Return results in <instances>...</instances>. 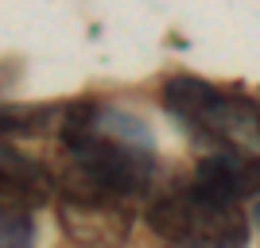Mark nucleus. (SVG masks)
I'll use <instances>...</instances> for the list:
<instances>
[{
  "label": "nucleus",
  "instance_id": "f257e3e1",
  "mask_svg": "<svg viewBox=\"0 0 260 248\" xmlns=\"http://www.w3.org/2000/svg\"><path fill=\"white\" fill-rule=\"evenodd\" d=\"M62 151L70 155V174L86 186H98L117 198H144L155 183V144L144 128V120L120 113V109L78 101L66 109L58 124Z\"/></svg>",
  "mask_w": 260,
  "mask_h": 248
},
{
  "label": "nucleus",
  "instance_id": "20e7f679",
  "mask_svg": "<svg viewBox=\"0 0 260 248\" xmlns=\"http://www.w3.org/2000/svg\"><path fill=\"white\" fill-rule=\"evenodd\" d=\"M54 209H58V225L66 240L74 248H120L136 221V202L105 194L78 179H62Z\"/></svg>",
  "mask_w": 260,
  "mask_h": 248
},
{
  "label": "nucleus",
  "instance_id": "7ed1b4c3",
  "mask_svg": "<svg viewBox=\"0 0 260 248\" xmlns=\"http://www.w3.org/2000/svg\"><path fill=\"white\" fill-rule=\"evenodd\" d=\"M144 221L163 244L171 248H245L249 244V217L241 202L221 198L206 186H175L152 198Z\"/></svg>",
  "mask_w": 260,
  "mask_h": 248
},
{
  "label": "nucleus",
  "instance_id": "f03ea898",
  "mask_svg": "<svg viewBox=\"0 0 260 248\" xmlns=\"http://www.w3.org/2000/svg\"><path fill=\"white\" fill-rule=\"evenodd\" d=\"M159 101L194 140L210 144L214 151L260 155V105H252L249 97L225 93L202 78L179 74L163 82Z\"/></svg>",
  "mask_w": 260,
  "mask_h": 248
},
{
  "label": "nucleus",
  "instance_id": "6e6552de",
  "mask_svg": "<svg viewBox=\"0 0 260 248\" xmlns=\"http://www.w3.org/2000/svg\"><path fill=\"white\" fill-rule=\"evenodd\" d=\"M51 120V109H8L4 113V132H43V124Z\"/></svg>",
  "mask_w": 260,
  "mask_h": 248
},
{
  "label": "nucleus",
  "instance_id": "423d86ee",
  "mask_svg": "<svg viewBox=\"0 0 260 248\" xmlns=\"http://www.w3.org/2000/svg\"><path fill=\"white\" fill-rule=\"evenodd\" d=\"M194 183L221 198L245 202V198L260 194V155H249V151H210V155L198 159Z\"/></svg>",
  "mask_w": 260,
  "mask_h": 248
},
{
  "label": "nucleus",
  "instance_id": "39448f33",
  "mask_svg": "<svg viewBox=\"0 0 260 248\" xmlns=\"http://www.w3.org/2000/svg\"><path fill=\"white\" fill-rule=\"evenodd\" d=\"M0 183H4V205H23V209H39L51 198H58V179L47 163L23 155V151H12V144H4L0 151Z\"/></svg>",
  "mask_w": 260,
  "mask_h": 248
},
{
  "label": "nucleus",
  "instance_id": "0eeeda50",
  "mask_svg": "<svg viewBox=\"0 0 260 248\" xmlns=\"http://www.w3.org/2000/svg\"><path fill=\"white\" fill-rule=\"evenodd\" d=\"M0 248H35V217L23 205H4L0 217Z\"/></svg>",
  "mask_w": 260,
  "mask_h": 248
}]
</instances>
